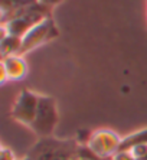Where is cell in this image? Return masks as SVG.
Masks as SVG:
<instances>
[{
  "mask_svg": "<svg viewBox=\"0 0 147 160\" xmlns=\"http://www.w3.org/2000/svg\"><path fill=\"white\" fill-rule=\"evenodd\" d=\"M58 124V110L53 98L41 95L39 97V108L35 121L30 128L39 136V137H49L52 136Z\"/></svg>",
  "mask_w": 147,
  "mask_h": 160,
  "instance_id": "1",
  "label": "cell"
},
{
  "mask_svg": "<svg viewBox=\"0 0 147 160\" xmlns=\"http://www.w3.org/2000/svg\"><path fill=\"white\" fill-rule=\"evenodd\" d=\"M39 97L41 95H36L29 89H22L12 107V118L23 126L30 127L36 118L38 108H39Z\"/></svg>",
  "mask_w": 147,
  "mask_h": 160,
  "instance_id": "2",
  "label": "cell"
},
{
  "mask_svg": "<svg viewBox=\"0 0 147 160\" xmlns=\"http://www.w3.org/2000/svg\"><path fill=\"white\" fill-rule=\"evenodd\" d=\"M58 36H59V29L56 26V23L53 22V19H46L42 23L36 25L29 33L23 38L19 56H23L25 53L30 52V51L46 43V42L53 41Z\"/></svg>",
  "mask_w": 147,
  "mask_h": 160,
  "instance_id": "3",
  "label": "cell"
},
{
  "mask_svg": "<svg viewBox=\"0 0 147 160\" xmlns=\"http://www.w3.org/2000/svg\"><path fill=\"white\" fill-rule=\"evenodd\" d=\"M121 138L111 130H98L92 133L88 147L91 152L98 154L104 159H113L115 157L120 147H121Z\"/></svg>",
  "mask_w": 147,
  "mask_h": 160,
  "instance_id": "4",
  "label": "cell"
},
{
  "mask_svg": "<svg viewBox=\"0 0 147 160\" xmlns=\"http://www.w3.org/2000/svg\"><path fill=\"white\" fill-rule=\"evenodd\" d=\"M2 84L6 81H20L28 74V63L23 59V56L13 55L2 59Z\"/></svg>",
  "mask_w": 147,
  "mask_h": 160,
  "instance_id": "5",
  "label": "cell"
},
{
  "mask_svg": "<svg viewBox=\"0 0 147 160\" xmlns=\"http://www.w3.org/2000/svg\"><path fill=\"white\" fill-rule=\"evenodd\" d=\"M23 38L15 36V35L8 33L2 28V38H0V52H2V59L8 56L19 55L20 48H22Z\"/></svg>",
  "mask_w": 147,
  "mask_h": 160,
  "instance_id": "6",
  "label": "cell"
},
{
  "mask_svg": "<svg viewBox=\"0 0 147 160\" xmlns=\"http://www.w3.org/2000/svg\"><path fill=\"white\" fill-rule=\"evenodd\" d=\"M0 160H16V159L10 150L3 147V149H2V153H0Z\"/></svg>",
  "mask_w": 147,
  "mask_h": 160,
  "instance_id": "7",
  "label": "cell"
},
{
  "mask_svg": "<svg viewBox=\"0 0 147 160\" xmlns=\"http://www.w3.org/2000/svg\"><path fill=\"white\" fill-rule=\"evenodd\" d=\"M41 3H43L45 6H48V8L53 9L56 6V4H59L61 2H63V0H39Z\"/></svg>",
  "mask_w": 147,
  "mask_h": 160,
  "instance_id": "8",
  "label": "cell"
}]
</instances>
